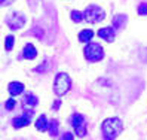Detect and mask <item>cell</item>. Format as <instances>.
Here are the masks:
<instances>
[{"label": "cell", "mask_w": 147, "mask_h": 140, "mask_svg": "<svg viewBox=\"0 0 147 140\" xmlns=\"http://www.w3.org/2000/svg\"><path fill=\"white\" fill-rule=\"evenodd\" d=\"M76 134L79 136V137H85V136H86V127L82 125V127H79V128H76Z\"/></svg>", "instance_id": "cell-18"}, {"label": "cell", "mask_w": 147, "mask_h": 140, "mask_svg": "<svg viewBox=\"0 0 147 140\" xmlns=\"http://www.w3.org/2000/svg\"><path fill=\"white\" fill-rule=\"evenodd\" d=\"M13 107H15V100L13 99H9V100L6 101V109L7 110H12Z\"/></svg>", "instance_id": "cell-20"}, {"label": "cell", "mask_w": 147, "mask_h": 140, "mask_svg": "<svg viewBox=\"0 0 147 140\" xmlns=\"http://www.w3.org/2000/svg\"><path fill=\"white\" fill-rule=\"evenodd\" d=\"M98 36L101 39H104L106 42H113L115 40V31L111 27H104L98 30Z\"/></svg>", "instance_id": "cell-6"}, {"label": "cell", "mask_w": 147, "mask_h": 140, "mask_svg": "<svg viewBox=\"0 0 147 140\" xmlns=\"http://www.w3.org/2000/svg\"><path fill=\"white\" fill-rule=\"evenodd\" d=\"M70 121H71V125H73V128L76 130V128H79V127H82V125H83L85 118H83L82 115H73Z\"/></svg>", "instance_id": "cell-13"}, {"label": "cell", "mask_w": 147, "mask_h": 140, "mask_svg": "<svg viewBox=\"0 0 147 140\" xmlns=\"http://www.w3.org/2000/svg\"><path fill=\"white\" fill-rule=\"evenodd\" d=\"M125 15H117L115 16V20H113V29H120L122 27V24L125 22Z\"/></svg>", "instance_id": "cell-14"}, {"label": "cell", "mask_w": 147, "mask_h": 140, "mask_svg": "<svg viewBox=\"0 0 147 140\" xmlns=\"http://www.w3.org/2000/svg\"><path fill=\"white\" fill-rule=\"evenodd\" d=\"M13 2L15 0H0V6H7V5H11Z\"/></svg>", "instance_id": "cell-22"}, {"label": "cell", "mask_w": 147, "mask_h": 140, "mask_svg": "<svg viewBox=\"0 0 147 140\" xmlns=\"http://www.w3.org/2000/svg\"><path fill=\"white\" fill-rule=\"evenodd\" d=\"M37 55V51L36 48H34L31 43H27V45L24 46V51H22V57L24 58H27V60H33V58H36Z\"/></svg>", "instance_id": "cell-8"}, {"label": "cell", "mask_w": 147, "mask_h": 140, "mask_svg": "<svg viewBox=\"0 0 147 140\" xmlns=\"http://www.w3.org/2000/svg\"><path fill=\"white\" fill-rule=\"evenodd\" d=\"M49 133H51V136H57L58 134V122L55 119L49 124Z\"/></svg>", "instance_id": "cell-15"}, {"label": "cell", "mask_w": 147, "mask_h": 140, "mask_svg": "<svg viewBox=\"0 0 147 140\" xmlns=\"http://www.w3.org/2000/svg\"><path fill=\"white\" fill-rule=\"evenodd\" d=\"M92 37H94V31L92 30H82L79 33V40L83 42V43H88Z\"/></svg>", "instance_id": "cell-12"}, {"label": "cell", "mask_w": 147, "mask_h": 140, "mask_svg": "<svg viewBox=\"0 0 147 140\" xmlns=\"http://www.w3.org/2000/svg\"><path fill=\"white\" fill-rule=\"evenodd\" d=\"M6 24L9 25L12 30H18V29H21L22 25L25 24V18L21 14H11L6 18Z\"/></svg>", "instance_id": "cell-5"}, {"label": "cell", "mask_w": 147, "mask_h": 140, "mask_svg": "<svg viewBox=\"0 0 147 140\" xmlns=\"http://www.w3.org/2000/svg\"><path fill=\"white\" fill-rule=\"evenodd\" d=\"M24 91V85L21 82H11L9 84V92L12 95H20Z\"/></svg>", "instance_id": "cell-9"}, {"label": "cell", "mask_w": 147, "mask_h": 140, "mask_svg": "<svg viewBox=\"0 0 147 140\" xmlns=\"http://www.w3.org/2000/svg\"><path fill=\"white\" fill-rule=\"evenodd\" d=\"M30 121H31V116L30 115H21V116L13 119V127L15 128H22L25 125H28Z\"/></svg>", "instance_id": "cell-7"}, {"label": "cell", "mask_w": 147, "mask_h": 140, "mask_svg": "<svg viewBox=\"0 0 147 140\" xmlns=\"http://www.w3.org/2000/svg\"><path fill=\"white\" fill-rule=\"evenodd\" d=\"M59 106H61V101H59V100H57V101H55V104H54V109L57 110V109H58Z\"/></svg>", "instance_id": "cell-23"}, {"label": "cell", "mask_w": 147, "mask_h": 140, "mask_svg": "<svg viewBox=\"0 0 147 140\" xmlns=\"http://www.w3.org/2000/svg\"><path fill=\"white\" fill-rule=\"evenodd\" d=\"M36 128H37L39 131H46V130H49V122H48V119H46L45 115H40V118L36 121Z\"/></svg>", "instance_id": "cell-10"}, {"label": "cell", "mask_w": 147, "mask_h": 140, "mask_svg": "<svg viewBox=\"0 0 147 140\" xmlns=\"http://www.w3.org/2000/svg\"><path fill=\"white\" fill-rule=\"evenodd\" d=\"M22 104H24V107H27V106H36L37 104V97L34 94H31V92H28L27 95L24 97V100H22Z\"/></svg>", "instance_id": "cell-11"}, {"label": "cell", "mask_w": 147, "mask_h": 140, "mask_svg": "<svg viewBox=\"0 0 147 140\" xmlns=\"http://www.w3.org/2000/svg\"><path fill=\"white\" fill-rule=\"evenodd\" d=\"M73 139H74V136H73L71 133H64L63 137L59 139V140H73Z\"/></svg>", "instance_id": "cell-21"}, {"label": "cell", "mask_w": 147, "mask_h": 140, "mask_svg": "<svg viewBox=\"0 0 147 140\" xmlns=\"http://www.w3.org/2000/svg\"><path fill=\"white\" fill-rule=\"evenodd\" d=\"M138 14L140 15H147V3H141L138 6Z\"/></svg>", "instance_id": "cell-19"}, {"label": "cell", "mask_w": 147, "mask_h": 140, "mask_svg": "<svg viewBox=\"0 0 147 140\" xmlns=\"http://www.w3.org/2000/svg\"><path fill=\"white\" fill-rule=\"evenodd\" d=\"M13 48V36H7L5 40V49L6 51H11Z\"/></svg>", "instance_id": "cell-17"}, {"label": "cell", "mask_w": 147, "mask_h": 140, "mask_svg": "<svg viewBox=\"0 0 147 140\" xmlns=\"http://www.w3.org/2000/svg\"><path fill=\"white\" fill-rule=\"evenodd\" d=\"M102 134L107 140H113L116 139L123 130V124L119 118H107L104 122H102Z\"/></svg>", "instance_id": "cell-1"}, {"label": "cell", "mask_w": 147, "mask_h": 140, "mask_svg": "<svg viewBox=\"0 0 147 140\" xmlns=\"http://www.w3.org/2000/svg\"><path fill=\"white\" fill-rule=\"evenodd\" d=\"M71 86V79L67 73H58L55 77V82H54V91L58 97L67 94V91L70 90Z\"/></svg>", "instance_id": "cell-3"}, {"label": "cell", "mask_w": 147, "mask_h": 140, "mask_svg": "<svg viewBox=\"0 0 147 140\" xmlns=\"http://www.w3.org/2000/svg\"><path fill=\"white\" fill-rule=\"evenodd\" d=\"M104 18H106V12L102 11L101 7L95 6V5L88 6L85 9V12H83V20H86V21L91 22V24H97V22L102 21Z\"/></svg>", "instance_id": "cell-4"}, {"label": "cell", "mask_w": 147, "mask_h": 140, "mask_svg": "<svg viewBox=\"0 0 147 140\" xmlns=\"http://www.w3.org/2000/svg\"><path fill=\"white\" fill-rule=\"evenodd\" d=\"M83 54H85V58L91 61V63H97V61L104 58V49L102 46H100L98 43H88L83 49Z\"/></svg>", "instance_id": "cell-2"}, {"label": "cell", "mask_w": 147, "mask_h": 140, "mask_svg": "<svg viewBox=\"0 0 147 140\" xmlns=\"http://www.w3.org/2000/svg\"><path fill=\"white\" fill-rule=\"evenodd\" d=\"M71 20H73L74 22H80V21L83 20V14L79 12V11H73V12H71Z\"/></svg>", "instance_id": "cell-16"}]
</instances>
